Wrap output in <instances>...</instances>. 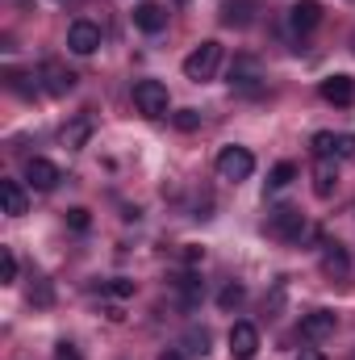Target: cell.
<instances>
[{"label": "cell", "mask_w": 355, "mask_h": 360, "mask_svg": "<svg viewBox=\"0 0 355 360\" xmlns=\"http://www.w3.org/2000/svg\"><path fill=\"white\" fill-rule=\"evenodd\" d=\"M335 327H339V319H335L330 310H314V314H305V319H301V335H305L309 344L330 340V335H335Z\"/></svg>", "instance_id": "8"}, {"label": "cell", "mask_w": 355, "mask_h": 360, "mask_svg": "<svg viewBox=\"0 0 355 360\" xmlns=\"http://www.w3.org/2000/svg\"><path fill=\"white\" fill-rule=\"evenodd\" d=\"M184 344H188V352H196V356H205V352H209V331H205V327H192Z\"/></svg>", "instance_id": "24"}, {"label": "cell", "mask_w": 355, "mask_h": 360, "mask_svg": "<svg viewBox=\"0 0 355 360\" xmlns=\"http://www.w3.org/2000/svg\"><path fill=\"white\" fill-rule=\"evenodd\" d=\"M38 80H42V89L51 92V96H67V92L76 89V72H67L59 59H46L42 72H38Z\"/></svg>", "instance_id": "5"}, {"label": "cell", "mask_w": 355, "mask_h": 360, "mask_svg": "<svg viewBox=\"0 0 355 360\" xmlns=\"http://www.w3.org/2000/svg\"><path fill=\"white\" fill-rule=\"evenodd\" d=\"M305 231H309V226H305V214H301V210H276V214L267 218V235L280 239V243H301Z\"/></svg>", "instance_id": "4"}, {"label": "cell", "mask_w": 355, "mask_h": 360, "mask_svg": "<svg viewBox=\"0 0 355 360\" xmlns=\"http://www.w3.org/2000/svg\"><path fill=\"white\" fill-rule=\"evenodd\" d=\"M25 180H29L34 188H42V193H46V188H55V184L63 180V172H59L51 160H38V155H34V160L25 164Z\"/></svg>", "instance_id": "14"}, {"label": "cell", "mask_w": 355, "mask_h": 360, "mask_svg": "<svg viewBox=\"0 0 355 360\" xmlns=\"http://www.w3.org/2000/svg\"><path fill=\"white\" fill-rule=\"evenodd\" d=\"M4 84H8V92H17L25 101L38 96V76H29V72H4Z\"/></svg>", "instance_id": "19"}, {"label": "cell", "mask_w": 355, "mask_h": 360, "mask_svg": "<svg viewBox=\"0 0 355 360\" xmlns=\"http://www.w3.org/2000/svg\"><path fill=\"white\" fill-rule=\"evenodd\" d=\"M251 172H255V155L247 147H222L217 151V176L222 180L239 184V180H247Z\"/></svg>", "instance_id": "2"}, {"label": "cell", "mask_w": 355, "mask_h": 360, "mask_svg": "<svg viewBox=\"0 0 355 360\" xmlns=\"http://www.w3.org/2000/svg\"><path fill=\"white\" fill-rule=\"evenodd\" d=\"M335 188H339V164H335V155H326V160H318L314 164V197H335Z\"/></svg>", "instance_id": "10"}, {"label": "cell", "mask_w": 355, "mask_h": 360, "mask_svg": "<svg viewBox=\"0 0 355 360\" xmlns=\"http://www.w3.org/2000/svg\"><path fill=\"white\" fill-rule=\"evenodd\" d=\"M351 51H355V38H351Z\"/></svg>", "instance_id": "33"}, {"label": "cell", "mask_w": 355, "mask_h": 360, "mask_svg": "<svg viewBox=\"0 0 355 360\" xmlns=\"http://www.w3.org/2000/svg\"><path fill=\"white\" fill-rule=\"evenodd\" d=\"M92 126H96V122H92V113H80L76 122H67V126H63V147L80 151V147L92 139Z\"/></svg>", "instance_id": "17"}, {"label": "cell", "mask_w": 355, "mask_h": 360, "mask_svg": "<svg viewBox=\"0 0 355 360\" xmlns=\"http://www.w3.org/2000/svg\"><path fill=\"white\" fill-rule=\"evenodd\" d=\"M322 272H326V276H335V281H343V276L351 272V256H347V248L326 243V252H322Z\"/></svg>", "instance_id": "16"}, {"label": "cell", "mask_w": 355, "mask_h": 360, "mask_svg": "<svg viewBox=\"0 0 355 360\" xmlns=\"http://www.w3.org/2000/svg\"><path fill=\"white\" fill-rule=\"evenodd\" d=\"M260 80H264V68H260L255 55H239V59L230 63V84H234V89L255 92L260 89Z\"/></svg>", "instance_id": "6"}, {"label": "cell", "mask_w": 355, "mask_h": 360, "mask_svg": "<svg viewBox=\"0 0 355 360\" xmlns=\"http://www.w3.org/2000/svg\"><path fill=\"white\" fill-rule=\"evenodd\" d=\"M55 360H84V356H80V348H76V344H67V340H63V344L55 348Z\"/></svg>", "instance_id": "29"}, {"label": "cell", "mask_w": 355, "mask_h": 360, "mask_svg": "<svg viewBox=\"0 0 355 360\" xmlns=\"http://www.w3.org/2000/svg\"><path fill=\"white\" fill-rule=\"evenodd\" d=\"M260 352V331L251 323H234L230 327V356L234 360H251Z\"/></svg>", "instance_id": "7"}, {"label": "cell", "mask_w": 355, "mask_h": 360, "mask_svg": "<svg viewBox=\"0 0 355 360\" xmlns=\"http://www.w3.org/2000/svg\"><path fill=\"white\" fill-rule=\"evenodd\" d=\"M134 105H138V113L142 117H168V84H159V80H138L134 84Z\"/></svg>", "instance_id": "3"}, {"label": "cell", "mask_w": 355, "mask_h": 360, "mask_svg": "<svg viewBox=\"0 0 355 360\" xmlns=\"http://www.w3.org/2000/svg\"><path fill=\"white\" fill-rule=\"evenodd\" d=\"M0 205L8 218H21L25 214V188L17 180H0Z\"/></svg>", "instance_id": "18"}, {"label": "cell", "mask_w": 355, "mask_h": 360, "mask_svg": "<svg viewBox=\"0 0 355 360\" xmlns=\"http://www.w3.org/2000/svg\"><path fill=\"white\" fill-rule=\"evenodd\" d=\"M243 297H247V289H243V285H226V289L217 293V306H222V310H239V306H243Z\"/></svg>", "instance_id": "21"}, {"label": "cell", "mask_w": 355, "mask_h": 360, "mask_svg": "<svg viewBox=\"0 0 355 360\" xmlns=\"http://www.w3.org/2000/svg\"><path fill=\"white\" fill-rule=\"evenodd\" d=\"M255 13H260V0H226V8H222V25H230V30H247V25L255 21Z\"/></svg>", "instance_id": "11"}, {"label": "cell", "mask_w": 355, "mask_h": 360, "mask_svg": "<svg viewBox=\"0 0 355 360\" xmlns=\"http://www.w3.org/2000/svg\"><path fill=\"white\" fill-rule=\"evenodd\" d=\"M67 46H72L76 55H96V46H100V30H96L92 21H72V30H67Z\"/></svg>", "instance_id": "9"}, {"label": "cell", "mask_w": 355, "mask_h": 360, "mask_svg": "<svg viewBox=\"0 0 355 360\" xmlns=\"http://www.w3.org/2000/svg\"><path fill=\"white\" fill-rule=\"evenodd\" d=\"M293 180H297V164L284 160V164H276V168L267 172V193H280V188H288Z\"/></svg>", "instance_id": "20"}, {"label": "cell", "mask_w": 355, "mask_h": 360, "mask_svg": "<svg viewBox=\"0 0 355 360\" xmlns=\"http://www.w3.org/2000/svg\"><path fill=\"white\" fill-rule=\"evenodd\" d=\"M355 155V134H335V160H351Z\"/></svg>", "instance_id": "27"}, {"label": "cell", "mask_w": 355, "mask_h": 360, "mask_svg": "<svg viewBox=\"0 0 355 360\" xmlns=\"http://www.w3.org/2000/svg\"><path fill=\"white\" fill-rule=\"evenodd\" d=\"M67 226H72V231H88V226H92L88 210H84V205H76V210H67Z\"/></svg>", "instance_id": "28"}, {"label": "cell", "mask_w": 355, "mask_h": 360, "mask_svg": "<svg viewBox=\"0 0 355 360\" xmlns=\"http://www.w3.org/2000/svg\"><path fill=\"white\" fill-rule=\"evenodd\" d=\"M222 68V42H213V38H205L188 59H184V76L192 80V84H201V80H213V72Z\"/></svg>", "instance_id": "1"}, {"label": "cell", "mask_w": 355, "mask_h": 360, "mask_svg": "<svg viewBox=\"0 0 355 360\" xmlns=\"http://www.w3.org/2000/svg\"><path fill=\"white\" fill-rule=\"evenodd\" d=\"M314 155H318V160H326V155H335V134H330V130H322V134H314Z\"/></svg>", "instance_id": "25"}, {"label": "cell", "mask_w": 355, "mask_h": 360, "mask_svg": "<svg viewBox=\"0 0 355 360\" xmlns=\"http://www.w3.org/2000/svg\"><path fill=\"white\" fill-rule=\"evenodd\" d=\"M201 256H205L201 248H188V252H184V260H188V264H201Z\"/></svg>", "instance_id": "31"}, {"label": "cell", "mask_w": 355, "mask_h": 360, "mask_svg": "<svg viewBox=\"0 0 355 360\" xmlns=\"http://www.w3.org/2000/svg\"><path fill=\"white\" fill-rule=\"evenodd\" d=\"M0 281L4 285L17 281V256H13V248H0Z\"/></svg>", "instance_id": "23"}, {"label": "cell", "mask_w": 355, "mask_h": 360, "mask_svg": "<svg viewBox=\"0 0 355 360\" xmlns=\"http://www.w3.org/2000/svg\"><path fill=\"white\" fill-rule=\"evenodd\" d=\"M100 289H105L109 297H117V302H121V297H134V281H126V276H113V281H105Z\"/></svg>", "instance_id": "22"}, {"label": "cell", "mask_w": 355, "mask_h": 360, "mask_svg": "<svg viewBox=\"0 0 355 360\" xmlns=\"http://www.w3.org/2000/svg\"><path fill=\"white\" fill-rule=\"evenodd\" d=\"M293 360H326L318 348H301V356H293Z\"/></svg>", "instance_id": "30"}, {"label": "cell", "mask_w": 355, "mask_h": 360, "mask_svg": "<svg viewBox=\"0 0 355 360\" xmlns=\"http://www.w3.org/2000/svg\"><path fill=\"white\" fill-rule=\"evenodd\" d=\"M351 360H355V352H351Z\"/></svg>", "instance_id": "34"}, {"label": "cell", "mask_w": 355, "mask_h": 360, "mask_svg": "<svg viewBox=\"0 0 355 360\" xmlns=\"http://www.w3.org/2000/svg\"><path fill=\"white\" fill-rule=\"evenodd\" d=\"M159 360H184V356H180V352H163Z\"/></svg>", "instance_id": "32"}, {"label": "cell", "mask_w": 355, "mask_h": 360, "mask_svg": "<svg viewBox=\"0 0 355 360\" xmlns=\"http://www.w3.org/2000/svg\"><path fill=\"white\" fill-rule=\"evenodd\" d=\"M172 117H176V126L184 130V134H192V130L201 126V113H196V109H180V113H172Z\"/></svg>", "instance_id": "26"}, {"label": "cell", "mask_w": 355, "mask_h": 360, "mask_svg": "<svg viewBox=\"0 0 355 360\" xmlns=\"http://www.w3.org/2000/svg\"><path fill=\"white\" fill-rule=\"evenodd\" d=\"M134 25H138L142 34H159V30L168 25V8L147 0V4H138V8H134Z\"/></svg>", "instance_id": "15"}, {"label": "cell", "mask_w": 355, "mask_h": 360, "mask_svg": "<svg viewBox=\"0 0 355 360\" xmlns=\"http://www.w3.org/2000/svg\"><path fill=\"white\" fill-rule=\"evenodd\" d=\"M322 101L347 109V105L355 101V80L351 76H326V80H322Z\"/></svg>", "instance_id": "13"}, {"label": "cell", "mask_w": 355, "mask_h": 360, "mask_svg": "<svg viewBox=\"0 0 355 360\" xmlns=\"http://www.w3.org/2000/svg\"><path fill=\"white\" fill-rule=\"evenodd\" d=\"M318 21H322V4H318V0H297V4H293V13H288V25H293L297 34L318 30Z\"/></svg>", "instance_id": "12"}]
</instances>
